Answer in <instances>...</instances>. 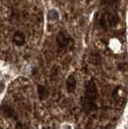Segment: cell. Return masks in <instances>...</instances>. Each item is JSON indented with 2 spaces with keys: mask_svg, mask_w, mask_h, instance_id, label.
Listing matches in <instances>:
<instances>
[{
  "mask_svg": "<svg viewBox=\"0 0 128 129\" xmlns=\"http://www.w3.org/2000/svg\"><path fill=\"white\" fill-rule=\"evenodd\" d=\"M96 100H97L96 84L93 80H91L88 82L86 86L85 93L82 98V107L86 113H91L97 108Z\"/></svg>",
  "mask_w": 128,
  "mask_h": 129,
  "instance_id": "1",
  "label": "cell"
},
{
  "mask_svg": "<svg viewBox=\"0 0 128 129\" xmlns=\"http://www.w3.org/2000/svg\"><path fill=\"white\" fill-rule=\"evenodd\" d=\"M118 22V16L116 13L113 12H108L102 16L100 19V24L103 28H108V27L116 26Z\"/></svg>",
  "mask_w": 128,
  "mask_h": 129,
  "instance_id": "2",
  "label": "cell"
},
{
  "mask_svg": "<svg viewBox=\"0 0 128 129\" xmlns=\"http://www.w3.org/2000/svg\"><path fill=\"white\" fill-rule=\"evenodd\" d=\"M70 38L69 34L66 32H60L56 36V43L60 48H66L70 43Z\"/></svg>",
  "mask_w": 128,
  "mask_h": 129,
  "instance_id": "3",
  "label": "cell"
},
{
  "mask_svg": "<svg viewBox=\"0 0 128 129\" xmlns=\"http://www.w3.org/2000/svg\"><path fill=\"white\" fill-rule=\"evenodd\" d=\"M66 88H67V91L69 92H73L75 91V88H76V78L73 74H71L68 77V79L66 81Z\"/></svg>",
  "mask_w": 128,
  "mask_h": 129,
  "instance_id": "4",
  "label": "cell"
},
{
  "mask_svg": "<svg viewBox=\"0 0 128 129\" xmlns=\"http://www.w3.org/2000/svg\"><path fill=\"white\" fill-rule=\"evenodd\" d=\"M13 42L16 43L17 46H22L25 43V36L20 31H16L13 36Z\"/></svg>",
  "mask_w": 128,
  "mask_h": 129,
  "instance_id": "5",
  "label": "cell"
},
{
  "mask_svg": "<svg viewBox=\"0 0 128 129\" xmlns=\"http://www.w3.org/2000/svg\"><path fill=\"white\" fill-rule=\"evenodd\" d=\"M38 93L41 98H44L46 97V95L48 94V91L46 90V88L43 86H39L38 87Z\"/></svg>",
  "mask_w": 128,
  "mask_h": 129,
  "instance_id": "6",
  "label": "cell"
},
{
  "mask_svg": "<svg viewBox=\"0 0 128 129\" xmlns=\"http://www.w3.org/2000/svg\"><path fill=\"white\" fill-rule=\"evenodd\" d=\"M117 1V0H103V3H104L105 5L112 6V5H114V4H115Z\"/></svg>",
  "mask_w": 128,
  "mask_h": 129,
  "instance_id": "7",
  "label": "cell"
},
{
  "mask_svg": "<svg viewBox=\"0 0 128 129\" xmlns=\"http://www.w3.org/2000/svg\"><path fill=\"white\" fill-rule=\"evenodd\" d=\"M4 90H5V85H4V83L0 82V93H2Z\"/></svg>",
  "mask_w": 128,
  "mask_h": 129,
  "instance_id": "8",
  "label": "cell"
},
{
  "mask_svg": "<svg viewBox=\"0 0 128 129\" xmlns=\"http://www.w3.org/2000/svg\"><path fill=\"white\" fill-rule=\"evenodd\" d=\"M88 1H90V0H88Z\"/></svg>",
  "mask_w": 128,
  "mask_h": 129,
  "instance_id": "9",
  "label": "cell"
}]
</instances>
